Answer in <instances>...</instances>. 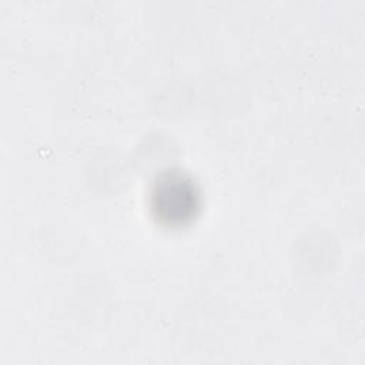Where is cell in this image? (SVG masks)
Wrapping results in <instances>:
<instances>
[{
  "instance_id": "obj_1",
  "label": "cell",
  "mask_w": 365,
  "mask_h": 365,
  "mask_svg": "<svg viewBox=\"0 0 365 365\" xmlns=\"http://www.w3.org/2000/svg\"><path fill=\"white\" fill-rule=\"evenodd\" d=\"M201 195L191 177L181 171L160 174L150 190L153 217L167 227H182L192 221L200 210Z\"/></svg>"
}]
</instances>
